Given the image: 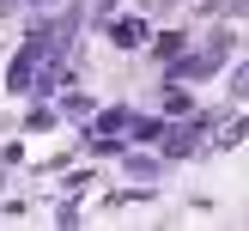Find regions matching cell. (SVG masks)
<instances>
[{"instance_id":"6da1fadb","label":"cell","mask_w":249,"mask_h":231,"mask_svg":"<svg viewBox=\"0 0 249 231\" xmlns=\"http://www.w3.org/2000/svg\"><path fill=\"white\" fill-rule=\"evenodd\" d=\"M182 49H189V36H182V31H164V36H152V55H158V61H177Z\"/></svg>"},{"instance_id":"7a4b0ae2","label":"cell","mask_w":249,"mask_h":231,"mask_svg":"<svg viewBox=\"0 0 249 231\" xmlns=\"http://www.w3.org/2000/svg\"><path fill=\"white\" fill-rule=\"evenodd\" d=\"M231 97H243V104H249V67H237V73H231Z\"/></svg>"},{"instance_id":"3957f363","label":"cell","mask_w":249,"mask_h":231,"mask_svg":"<svg viewBox=\"0 0 249 231\" xmlns=\"http://www.w3.org/2000/svg\"><path fill=\"white\" fill-rule=\"evenodd\" d=\"M31 6V0H0V18H6V12H24Z\"/></svg>"},{"instance_id":"277c9868","label":"cell","mask_w":249,"mask_h":231,"mask_svg":"<svg viewBox=\"0 0 249 231\" xmlns=\"http://www.w3.org/2000/svg\"><path fill=\"white\" fill-rule=\"evenodd\" d=\"M140 6H146V12H170L177 0H140Z\"/></svg>"}]
</instances>
